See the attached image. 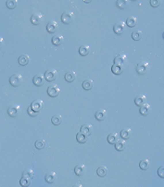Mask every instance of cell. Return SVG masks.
Wrapping results in <instances>:
<instances>
[{
  "instance_id": "cell-1",
  "label": "cell",
  "mask_w": 164,
  "mask_h": 187,
  "mask_svg": "<svg viewBox=\"0 0 164 187\" xmlns=\"http://www.w3.org/2000/svg\"><path fill=\"white\" fill-rule=\"evenodd\" d=\"M22 82H23V77L20 73H15L13 75H11V77L9 78V84L14 87L20 86L22 84Z\"/></svg>"
},
{
  "instance_id": "cell-2",
  "label": "cell",
  "mask_w": 164,
  "mask_h": 187,
  "mask_svg": "<svg viewBox=\"0 0 164 187\" xmlns=\"http://www.w3.org/2000/svg\"><path fill=\"white\" fill-rule=\"evenodd\" d=\"M61 20L64 24H70L74 20V14L71 11H65L61 15Z\"/></svg>"
},
{
  "instance_id": "cell-3",
  "label": "cell",
  "mask_w": 164,
  "mask_h": 187,
  "mask_svg": "<svg viewBox=\"0 0 164 187\" xmlns=\"http://www.w3.org/2000/svg\"><path fill=\"white\" fill-rule=\"evenodd\" d=\"M125 29H126V23L121 22V20L119 22H117L115 25L113 26V31H114V32L117 34H123L125 32Z\"/></svg>"
},
{
  "instance_id": "cell-4",
  "label": "cell",
  "mask_w": 164,
  "mask_h": 187,
  "mask_svg": "<svg viewBox=\"0 0 164 187\" xmlns=\"http://www.w3.org/2000/svg\"><path fill=\"white\" fill-rule=\"evenodd\" d=\"M149 69V64L148 62H140V63H138L137 66H136V72L139 73V74H145L148 72V70Z\"/></svg>"
},
{
  "instance_id": "cell-5",
  "label": "cell",
  "mask_w": 164,
  "mask_h": 187,
  "mask_svg": "<svg viewBox=\"0 0 164 187\" xmlns=\"http://www.w3.org/2000/svg\"><path fill=\"white\" fill-rule=\"evenodd\" d=\"M44 76L45 78V80L48 81V82H52L54 80H56L57 77H58V72L56 70H53V69H50L47 70L45 73L44 74Z\"/></svg>"
},
{
  "instance_id": "cell-6",
  "label": "cell",
  "mask_w": 164,
  "mask_h": 187,
  "mask_svg": "<svg viewBox=\"0 0 164 187\" xmlns=\"http://www.w3.org/2000/svg\"><path fill=\"white\" fill-rule=\"evenodd\" d=\"M60 93V88L57 84H51L47 88V94L51 97H58Z\"/></svg>"
},
{
  "instance_id": "cell-7",
  "label": "cell",
  "mask_w": 164,
  "mask_h": 187,
  "mask_svg": "<svg viewBox=\"0 0 164 187\" xmlns=\"http://www.w3.org/2000/svg\"><path fill=\"white\" fill-rule=\"evenodd\" d=\"M31 107H32V109L33 110V111H35V112H38L43 109V107H44V103H43V101L42 100H40V99H35V100H33V102H32V104H31V106H30Z\"/></svg>"
},
{
  "instance_id": "cell-8",
  "label": "cell",
  "mask_w": 164,
  "mask_h": 187,
  "mask_svg": "<svg viewBox=\"0 0 164 187\" xmlns=\"http://www.w3.org/2000/svg\"><path fill=\"white\" fill-rule=\"evenodd\" d=\"M20 109L19 105H12V106H10L9 107H8L7 114L9 115L10 117L15 118L20 114Z\"/></svg>"
},
{
  "instance_id": "cell-9",
  "label": "cell",
  "mask_w": 164,
  "mask_h": 187,
  "mask_svg": "<svg viewBox=\"0 0 164 187\" xmlns=\"http://www.w3.org/2000/svg\"><path fill=\"white\" fill-rule=\"evenodd\" d=\"M43 20V15L39 12H35L33 13L31 17V22L33 24V25H39V24L42 22Z\"/></svg>"
},
{
  "instance_id": "cell-10",
  "label": "cell",
  "mask_w": 164,
  "mask_h": 187,
  "mask_svg": "<svg viewBox=\"0 0 164 187\" xmlns=\"http://www.w3.org/2000/svg\"><path fill=\"white\" fill-rule=\"evenodd\" d=\"M45 76L43 75V74H41V73L36 74V75H35V77H33V84H35L36 86H42L45 84Z\"/></svg>"
},
{
  "instance_id": "cell-11",
  "label": "cell",
  "mask_w": 164,
  "mask_h": 187,
  "mask_svg": "<svg viewBox=\"0 0 164 187\" xmlns=\"http://www.w3.org/2000/svg\"><path fill=\"white\" fill-rule=\"evenodd\" d=\"M92 132H93V126L91 124L85 123L81 127V132H82L83 134H85L86 136H89L92 134Z\"/></svg>"
},
{
  "instance_id": "cell-12",
  "label": "cell",
  "mask_w": 164,
  "mask_h": 187,
  "mask_svg": "<svg viewBox=\"0 0 164 187\" xmlns=\"http://www.w3.org/2000/svg\"><path fill=\"white\" fill-rule=\"evenodd\" d=\"M58 23L55 22V20H51V22H49L47 23V32H51V34H53V32H56L57 30H58Z\"/></svg>"
},
{
  "instance_id": "cell-13",
  "label": "cell",
  "mask_w": 164,
  "mask_h": 187,
  "mask_svg": "<svg viewBox=\"0 0 164 187\" xmlns=\"http://www.w3.org/2000/svg\"><path fill=\"white\" fill-rule=\"evenodd\" d=\"M127 59V57L124 54H120V55H118L115 57L114 59V64L115 65H123L124 62Z\"/></svg>"
},
{
  "instance_id": "cell-14",
  "label": "cell",
  "mask_w": 164,
  "mask_h": 187,
  "mask_svg": "<svg viewBox=\"0 0 164 187\" xmlns=\"http://www.w3.org/2000/svg\"><path fill=\"white\" fill-rule=\"evenodd\" d=\"M52 44L55 45H60L63 42H64V37H63L61 34H55L52 37Z\"/></svg>"
},
{
  "instance_id": "cell-15",
  "label": "cell",
  "mask_w": 164,
  "mask_h": 187,
  "mask_svg": "<svg viewBox=\"0 0 164 187\" xmlns=\"http://www.w3.org/2000/svg\"><path fill=\"white\" fill-rule=\"evenodd\" d=\"M106 116H107V112L105 109H98L95 114L96 119L99 120V122H101V120H104L106 119Z\"/></svg>"
},
{
  "instance_id": "cell-16",
  "label": "cell",
  "mask_w": 164,
  "mask_h": 187,
  "mask_svg": "<svg viewBox=\"0 0 164 187\" xmlns=\"http://www.w3.org/2000/svg\"><path fill=\"white\" fill-rule=\"evenodd\" d=\"M74 172L77 176H83L85 172V166L83 164L77 165L74 169Z\"/></svg>"
},
{
  "instance_id": "cell-17",
  "label": "cell",
  "mask_w": 164,
  "mask_h": 187,
  "mask_svg": "<svg viewBox=\"0 0 164 187\" xmlns=\"http://www.w3.org/2000/svg\"><path fill=\"white\" fill-rule=\"evenodd\" d=\"M119 140H120L119 134H118L117 132H111V134H109L108 136V142L109 144H116Z\"/></svg>"
},
{
  "instance_id": "cell-18",
  "label": "cell",
  "mask_w": 164,
  "mask_h": 187,
  "mask_svg": "<svg viewBox=\"0 0 164 187\" xmlns=\"http://www.w3.org/2000/svg\"><path fill=\"white\" fill-rule=\"evenodd\" d=\"M112 72L115 74V75H120L123 72V65H115L113 64L111 67Z\"/></svg>"
},
{
  "instance_id": "cell-19",
  "label": "cell",
  "mask_w": 164,
  "mask_h": 187,
  "mask_svg": "<svg viewBox=\"0 0 164 187\" xmlns=\"http://www.w3.org/2000/svg\"><path fill=\"white\" fill-rule=\"evenodd\" d=\"M121 137L123 138V140H126V139H129L130 137L132 135V132L130 130L129 128H124L123 130L121 131Z\"/></svg>"
},
{
  "instance_id": "cell-20",
  "label": "cell",
  "mask_w": 164,
  "mask_h": 187,
  "mask_svg": "<svg viewBox=\"0 0 164 187\" xmlns=\"http://www.w3.org/2000/svg\"><path fill=\"white\" fill-rule=\"evenodd\" d=\"M146 98L145 95H138V97H136V98H134V103H136V106L142 107L144 104H146Z\"/></svg>"
},
{
  "instance_id": "cell-21",
  "label": "cell",
  "mask_w": 164,
  "mask_h": 187,
  "mask_svg": "<svg viewBox=\"0 0 164 187\" xmlns=\"http://www.w3.org/2000/svg\"><path fill=\"white\" fill-rule=\"evenodd\" d=\"M79 53L82 56H87L90 53V47L87 45H83L79 48Z\"/></svg>"
},
{
  "instance_id": "cell-22",
  "label": "cell",
  "mask_w": 164,
  "mask_h": 187,
  "mask_svg": "<svg viewBox=\"0 0 164 187\" xmlns=\"http://www.w3.org/2000/svg\"><path fill=\"white\" fill-rule=\"evenodd\" d=\"M56 179H57V175L55 172H48L45 177V182H48V184H53L56 181Z\"/></svg>"
},
{
  "instance_id": "cell-23",
  "label": "cell",
  "mask_w": 164,
  "mask_h": 187,
  "mask_svg": "<svg viewBox=\"0 0 164 187\" xmlns=\"http://www.w3.org/2000/svg\"><path fill=\"white\" fill-rule=\"evenodd\" d=\"M64 78L68 82H73L75 81V79H76V73L74 72H68L65 74Z\"/></svg>"
},
{
  "instance_id": "cell-24",
  "label": "cell",
  "mask_w": 164,
  "mask_h": 187,
  "mask_svg": "<svg viewBox=\"0 0 164 187\" xmlns=\"http://www.w3.org/2000/svg\"><path fill=\"white\" fill-rule=\"evenodd\" d=\"M115 148L118 151H123L126 148V142L125 140H119L118 142L115 144Z\"/></svg>"
},
{
  "instance_id": "cell-25",
  "label": "cell",
  "mask_w": 164,
  "mask_h": 187,
  "mask_svg": "<svg viewBox=\"0 0 164 187\" xmlns=\"http://www.w3.org/2000/svg\"><path fill=\"white\" fill-rule=\"evenodd\" d=\"M96 173L99 177H105L108 174V169L106 166H100L96 169Z\"/></svg>"
},
{
  "instance_id": "cell-26",
  "label": "cell",
  "mask_w": 164,
  "mask_h": 187,
  "mask_svg": "<svg viewBox=\"0 0 164 187\" xmlns=\"http://www.w3.org/2000/svg\"><path fill=\"white\" fill-rule=\"evenodd\" d=\"M93 86H94V82L92 80H90V79H87V80L83 81V88L86 91L91 90L92 88H93Z\"/></svg>"
},
{
  "instance_id": "cell-27",
  "label": "cell",
  "mask_w": 164,
  "mask_h": 187,
  "mask_svg": "<svg viewBox=\"0 0 164 187\" xmlns=\"http://www.w3.org/2000/svg\"><path fill=\"white\" fill-rule=\"evenodd\" d=\"M116 5L119 9H124L130 5V1H127V0H118V1L116 2Z\"/></svg>"
},
{
  "instance_id": "cell-28",
  "label": "cell",
  "mask_w": 164,
  "mask_h": 187,
  "mask_svg": "<svg viewBox=\"0 0 164 187\" xmlns=\"http://www.w3.org/2000/svg\"><path fill=\"white\" fill-rule=\"evenodd\" d=\"M29 61H30V57H29L28 55H22L19 57V63L22 66H26Z\"/></svg>"
},
{
  "instance_id": "cell-29",
  "label": "cell",
  "mask_w": 164,
  "mask_h": 187,
  "mask_svg": "<svg viewBox=\"0 0 164 187\" xmlns=\"http://www.w3.org/2000/svg\"><path fill=\"white\" fill-rule=\"evenodd\" d=\"M51 122L52 123L54 124V125H60V124H61L62 122V117L60 115V114H56V115H54L53 117L51 118Z\"/></svg>"
},
{
  "instance_id": "cell-30",
  "label": "cell",
  "mask_w": 164,
  "mask_h": 187,
  "mask_svg": "<svg viewBox=\"0 0 164 187\" xmlns=\"http://www.w3.org/2000/svg\"><path fill=\"white\" fill-rule=\"evenodd\" d=\"M140 113L142 115H144V116H146L148 113H149V111H150V106H149V104H144L142 107H140Z\"/></svg>"
},
{
  "instance_id": "cell-31",
  "label": "cell",
  "mask_w": 164,
  "mask_h": 187,
  "mask_svg": "<svg viewBox=\"0 0 164 187\" xmlns=\"http://www.w3.org/2000/svg\"><path fill=\"white\" fill-rule=\"evenodd\" d=\"M149 166H150V162H149L148 159H146L141 160L140 163H139V167H140V169H143V170L148 169H149Z\"/></svg>"
},
{
  "instance_id": "cell-32",
  "label": "cell",
  "mask_w": 164,
  "mask_h": 187,
  "mask_svg": "<svg viewBox=\"0 0 164 187\" xmlns=\"http://www.w3.org/2000/svg\"><path fill=\"white\" fill-rule=\"evenodd\" d=\"M22 177H26V178H29V179H31V180H33V177H35V172H33V169H27L23 170V172H22Z\"/></svg>"
},
{
  "instance_id": "cell-33",
  "label": "cell",
  "mask_w": 164,
  "mask_h": 187,
  "mask_svg": "<svg viewBox=\"0 0 164 187\" xmlns=\"http://www.w3.org/2000/svg\"><path fill=\"white\" fill-rule=\"evenodd\" d=\"M125 23L128 27L133 28V27H134L136 25V18L134 17V16H132V17H130V18L127 19V20H126Z\"/></svg>"
},
{
  "instance_id": "cell-34",
  "label": "cell",
  "mask_w": 164,
  "mask_h": 187,
  "mask_svg": "<svg viewBox=\"0 0 164 187\" xmlns=\"http://www.w3.org/2000/svg\"><path fill=\"white\" fill-rule=\"evenodd\" d=\"M76 139H77V142L80 143V144H85L86 143L87 141V136L83 134L82 132H78L76 134Z\"/></svg>"
},
{
  "instance_id": "cell-35",
  "label": "cell",
  "mask_w": 164,
  "mask_h": 187,
  "mask_svg": "<svg viewBox=\"0 0 164 187\" xmlns=\"http://www.w3.org/2000/svg\"><path fill=\"white\" fill-rule=\"evenodd\" d=\"M142 36H143V34H142V31H140V30L134 31L132 34V38L134 41H139L142 38Z\"/></svg>"
},
{
  "instance_id": "cell-36",
  "label": "cell",
  "mask_w": 164,
  "mask_h": 187,
  "mask_svg": "<svg viewBox=\"0 0 164 187\" xmlns=\"http://www.w3.org/2000/svg\"><path fill=\"white\" fill-rule=\"evenodd\" d=\"M31 182H32L31 179L26 178V177H22V179H20V185H22V187H28L29 185L31 184Z\"/></svg>"
},
{
  "instance_id": "cell-37",
  "label": "cell",
  "mask_w": 164,
  "mask_h": 187,
  "mask_svg": "<svg viewBox=\"0 0 164 187\" xmlns=\"http://www.w3.org/2000/svg\"><path fill=\"white\" fill-rule=\"evenodd\" d=\"M35 147L37 149H44L45 146V141L44 139H38V140H36V142H35Z\"/></svg>"
},
{
  "instance_id": "cell-38",
  "label": "cell",
  "mask_w": 164,
  "mask_h": 187,
  "mask_svg": "<svg viewBox=\"0 0 164 187\" xmlns=\"http://www.w3.org/2000/svg\"><path fill=\"white\" fill-rule=\"evenodd\" d=\"M6 5L9 9H13L17 7V5H18V1H15V0H8V1H7Z\"/></svg>"
},
{
  "instance_id": "cell-39",
  "label": "cell",
  "mask_w": 164,
  "mask_h": 187,
  "mask_svg": "<svg viewBox=\"0 0 164 187\" xmlns=\"http://www.w3.org/2000/svg\"><path fill=\"white\" fill-rule=\"evenodd\" d=\"M161 1H159V0H150V5L152 6L153 7H157L161 5Z\"/></svg>"
},
{
  "instance_id": "cell-40",
  "label": "cell",
  "mask_w": 164,
  "mask_h": 187,
  "mask_svg": "<svg viewBox=\"0 0 164 187\" xmlns=\"http://www.w3.org/2000/svg\"><path fill=\"white\" fill-rule=\"evenodd\" d=\"M158 175L161 178H164V166L159 167L158 169Z\"/></svg>"
},
{
  "instance_id": "cell-41",
  "label": "cell",
  "mask_w": 164,
  "mask_h": 187,
  "mask_svg": "<svg viewBox=\"0 0 164 187\" xmlns=\"http://www.w3.org/2000/svg\"><path fill=\"white\" fill-rule=\"evenodd\" d=\"M27 111H28V114L30 115V116H33V117H35V116H37V114H38V113H37V112L33 111V110L32 109V107H28V110H27Z\"/></svg>"
},
{
  "instance_id": "cell-42",
  "label": "cell",
  "mask_w": 164,
  "mask_h": 187,
  "mask_svg": "<svg viewBox=\"0 0 164 187\" xmlns=\"http://www.w3.org/2000/svg\"><path fill=\"white\" fill-rule=\"evenodd\" d=\"M3 44H4V39L2 38V37H0V49H1V47H3Z\"/></svg>"
},
{
  "instance_id": "cell-43",
  "label": "cell",
  "mask_w": 164,
  "mask_h": 187,
  "mask_svg": "<svg viewBox=\"0 0 164 187\" xmlns=\"http://www.w3.org/2000/svg\"><path fill=\"white\" fill-rule=\"evenodd\" d=\"M73 187H83L82 184H80V182H78V184H75Z\"/></svg>"
},
{
  "instance_id": "cell-44",
  "label": "cell",
  "mask_w": 164,
  "mask_h": 187,
  "mask_svg": "<svg viewBox=\"0 0 164 187\" xmlns=\"http://www.w3.org/2000/svg\"><path fill=\"white\" fill-rule=\"evenodd\" d=\"M162 36H163V39H164V32H163V34H162Z\"/></svg>"
}]
</instances>
